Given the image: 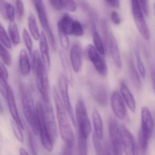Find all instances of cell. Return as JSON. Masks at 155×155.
<instances>
[{
    "instance_id": "obj_3",
    "label": "cell",
    "mask_w": 155,
    "mask_h": 155,
    "mask_svg": "<svg viewBox=\"0 0 155 155\" xmlns=\"http://www.w3.org/2000/svg\"><path fill=\"white\" fill-rule=\"evenodd\" d=\"M21 101L24 115L35 135L39 134L36 104H35L32 94L24 86L20 87Z\"/></svg>"
},
{
    "instance_id": "obj_23",
    "label": "cell",
    "mask_w": 155,
    "mask_h": 155,
    "mask_svg": "<svg viewBox=\"0 0 155 155\" xmlns=\"http://www.w3.org/2000/svg\"><path fill=\"white\" fill-rule=\"evenodd\" d=\"M93 124L95 130V134L100 140H102L103 136V127L102 117L99 112L94 108L92 114Z\"/></svg>"
},
{
    "instance_id": "obj_51",
    "label": "cell",
    "mask_w": 155,
    "mask_h": 155,
    "mask_svg": "<svg viewBox=\"0 0 155 155\" xmlns=\"http://www.w3.org/2000/svg\"><path fill=\"white\" fill-rule=\"evenodd\" d=\"M154 12L155 13V2L154 3Z\"/></svg>"
},
{
    "instance_id": "obj_31",
    "label": "cell",
    "mask_w": 155,
    "mask_h": 155,
    "mask_svg": "<svg viewBox=\"0 0 155 155\" xmlns=\"http://www.w3.org/2000/svg\"><path fill=\"white\" fill-rule=\"evenodd\" d=\"M22 36L24 43L25 45L26 46L28 53L30 56L32 57L33 53L32 51V39H31L29 33L25 29H23Z\"/></svg>"
},
{
    "instance_id": "obj_34",
    "label": "cell",
    "mask_w": 155,
    "mask_h": 155,
    "mask_svg": "<svg viewBox=\"0 0 155 155\" xmlns=\"http://www.w3.org/2000/svg\"><path fill=\"white\" fill-rule=\"evenodd\" d=\"M135 56L136 57V63H137V68L138 71L143 78H145L146 75L145 68L144 65L143 63L141 58L140 52L138 50H136L135 51Z\"/></svg>"
},
{
    "instance_id": "obj_32",
    "label": "cell",
    "mask_w": 155,
    "mask_h": 155,
    "mask_svg": "<svg viewBox=\"0 0 155 155\" xmlns=\"http://www.w3.org/2000/svg\"><path fill=\"white\" fill-rule=\"evenodd\" d=\"M87 138L78 135V154L87 155L88 151Z\"/></svg>"
},
{
    "instance_id": "obj_46",
    "label": "cell",
    "mask_w": 155,
    "mask_h": 155,
    "mask_svg": "<svg viewBox=\"0 0 155 155\" xmlns=\"http://www.w3.org/2000/svg\"><path fill=\"white\" fill-rule=\"evenodd\" d=\"M111 6L116 9H118L120 6V2L119 0H106Z\"/></svg>"
},
{
    "instance_id": "obj_1",
    "label": "cell",
    "mask_w": 155,
    "mask_h": 155,
    "mask_svg": "<svg viewBox=\"0 0 155 155\" xmlns=\"http://www.w3.org/2000/svg\"><path fill=\"white\" fill-rule=\"evenodd\" d=\"M58 92L57 89H54V98L60 134L66 146L72 148L75 140L73 131L69 121V115Z\"/></svg>"
},
{
    "instance_id": "obj_5",
    "label": "cell",
    "mask_w": 155,
    "mask_h": 155,
    "mask_svg": "<svg viewBox=\"0 0 155 155\" xmlns=\"http://www.w3.org/2000/svg\"><path fill=\"white\" fill-rule=\"evenodd\" d=\"M37 119L39 125V134L44 148L51 153L53 149L54 142L47 128L44 117V105L41 102L36 104Z\"/></svg>"
},
{
    "instance_id": "obj_48",
    "label": "cell",
    "mask_w": 155,
    "mask_h": 155,
    "mask_svg": "<svg viewBox=\"0 0 155 155\" xmlns=\"http://www.w3.org/2000/svg\"><path fill=\"white\" fill-rule=\"evenodd\" d=\"M72 148L66 146V147L64 150L62 155H72Z\"/></svg>"
},
{
    "instance_id": "obj_33",
    "label": "cell",
    "mask_w": 155,
    "mask_h": 155,
    "mask_svg": "<svg viewBox=\"0 0 155 155\" xmlns=\"http://www.w3.org/2000/svg\"><path fill=\"white\" fill-rule=\"evenodd\" d=\"M0 55L4 64L7 66H10L12 62L11 54L7 50V48L2 44L1 45L0 47Z\"/></svg>"
},
{
    "instance_id": "obj_21",
    "label": "cell",
    "mask_w": 155,
    "mask_h": 155,
    "mask_svg": "<svg viewBox=\"0 0 155 155\" xmlns=\"http://www.w3.org/2000/svg\"><path fill=\"white\" fill-rule=\"evenodd\" d=\"M74 21V20L68 14H65L57 22V30L68 35H72Z\"/></svg>"
},
{
    "instance_id": "obj_42",
    "label": "cell",
    "mask_w": 155,
    "mask_h": 155,
    "mask_svg": "<svg viewBox=\"0 0 155 155\" xmlns=\"http://www.w3.org/2000/svg\"><path fill=\"white\" fill-rule=\"evenodd\" d=\"M51 5L54 9L60 11L64 8L62 0H49Z\"/></svg>"
},
{
    "instance_id": "obj_15",
    "label": "cell",
    "mask_w": 155,
    "mask_h": 155,
    "mask_svg": "<svg viewBox=\"0 0 155 155\" xmlns=\"http://www.w3.org/2000/svg\"><path fill=\"white\" fill-rule=\"evenodd\" d=\"M107 45L113 62L116 66L120 70L122 67V62L120 51L117 41L114 35L111 32L109 33Z\"/></svg>"
},
{
    "instance_id": "obj_26",
    "label": "cell",
    "mask_w": 155,
    "mask_h": 155,
    "mask_svg": "<svg viewBox=\"0 0 155 155\" xmlns=\"http://www.w3.org/2000/svg\"><path fill=\"white\" fill-rule=\"evenodd\" d=\"M92 29L94 47L100 54L102 55H104L105 52L104 45L100 35L96 31L95 24L94 22H93L92 23Z\"/></svg>"
},
{
    "instance_id": "obj_44",
    "label": "cell",
    "mask_w": 155,
    "mask_h": 155,
    "mask_svg": "<svg viewBox=\"0 0 155 155\" xmlns=\"http://www.w3.org/2000/svg\"><path fill=\"white\" fill-rule=\"evenodd\" d=\"M29 142L30 144V148L33 155H37V151H36V147H35V144L34 140L31 134L29 135Z\"/></svg>"
},
{
    "instance_id": "obj_11",
    "label": "cell",
    "mask_w": 155,
    "mask_h": 155,
    "mask_svg": "<svg viewBox=\"0 0 155 155\" xmlns=\"http://www.w3.org/2000/svg\"><path fill=\"white\" fill-rule=\"evenodd\" d=\"M123 151L125 155H139V147L131 132L125 126L121 127Z\"/></svg>"
},
{
    "instance_id": "obj_39",
    "label": "cell",
    "mask_w": 155,
    "mask_h": 155,
    "mask_svg": "<svg viewBox=\"0 0 155 155\" xmlns=\"http://www.w3.org/2000/svg\"><path fill=\"white\" fill-rule=\"evenodd\" d=\"M12 126L14 134L17 140L21 143H23L24 138L22 133L21 131L22 128L15 122L12 123Z\"/></svg>"
},
{
    "instance_id": "obj_2",
    "label": "cell",
    "mask_w": 155,
    "mask_h": 155,
    "mask_svg": "<svg viewBox=\"0 0 155 155\" xmlns=\"http://www.w3.org/2000/svg\"><path fill=\"white\" fill-rule=\"evenodd\" d=\"M32 65L35 75L36 86L45 103L50 102V84L47 69L37 50L33 52Z\"/></svg>"
},
{
    "instance_id": "obj_35",
    "label": "cell",
    "mask_w": 155,
    "mask_h": 155,
    "mask_svg": "<svg viewBox=\"0 0 155 155\" xmlns=\"http://www.w3.org/2000/svg\"><path fill=\"white\" fill-rule=\"evenodd\" d=\"M57 31H58L59 42L61 46L64 50H68L70 45V41H69L68 35L63 32L61 31L60 30H57Z\"/></svg>"
},
{
    "instance_id": "obj_47",
    "label": "cell",
    "mask_w": 155,
    "mask_h": 155,
    "mask_svg": "<svg viewBox=\"0 0 155 155\" xmlns=\"http://www.w3.org/2000/svg\"><path fill=\"white\" fill-rule=\"evenodd\" d=\"M151 78H152L153 88L155 93V68L152 70L151 72Z\"/></svg>"
},
{
    "instance_id": "obj_10",
    "label": "cell",
    "mask_w": 155,
    "mask_h": 155,
    "mask_svg": "<svg viewBox=\"0 0 155 155\" xmlns=\"http://www.w3.org/2000/svg\"><path fill=\"white\" fill-rule=\"evenodd\" d=\"M86 53L88 59L93 64L96 71L102 76H106L107 74L106 62L94 46L89 45L86 48Z\"/></svg>"
},
{
    "instance_id": "obj_27",
    "label": "cell",
    "mask_w": 155,
    "mask_h": 155,
    "mask_svg": "<svg viewBox=\"0 0 155 155\" xmlns=\"http://www.w3.org/2000/svg\"><path fill=\"white\" fill-rule=\"evenodd\" d=\"M27 22L30 33L33 38L36 41H38L40 39L41 33L39 31L35 16L32 13H31L28 16Z\"/></svg>"
},
{
    "instance_id": "obj_24",
    "label": "cell",
    "mask_w": 155,
    "mask_h": 155,
    "mask_svg": "<svg viewBox=\"0 0 155 155\" xmlns=\"http://www.w3.org/2000/svg\"><path fill=\"white\" fill-rule=\"evenodd\" d=\"M0 3V11L2 16L10 22H13L15 19V10L13 5L5 0H1Z\"/></svg>"
},
{
    "instance_id": "obj_45",
    "label": "cell",
    "mask_w": 155,
    "mask_h": 155,
    "mask_svg": "<svg viewBox=\"0 0 155 155\" xmlns=\"http://www.w3.org/2000/svg\"><path fill=\"white\" fill-rule=\"evenodd\" d=\"M139 1L144 13L146 15H148V9L147 7V0H139Z\"/></svg>"
},
{
    "instance_id": "obj_14",
    "label": "cell",
    "mask_w": 155,
    "mask_h": 155,
    "mask_svg": "<svg viewBox=\"0 0 155 155\" xmlns=\"http://www.w3.org/2000/svg\"><path fill=\"white\" fill-rule=\"evenodd\" d=\"M44 110L45 123L52 139L54 143L57 140L58 133L53 110L48 104H47V105H44Z\"/></svg>"
},
{
    "instance_id": "obj_8",
    "label": "cell",
    "mask_w": 155,
    "mask_h": 155,
    "mask_svg": "<svg viewBox=\"0 0 155 155\" xmlns=\"http://www.w3.org/2000/svg\"><path fill=\"white\" fill-rule=\"evenodd\" d=\"M132 11L137 29L142 37L146 40L150 39V33L143 14L139 0H131Z\"/></svg>"
},
{
    "instance_id": "obj_29",
    "label": "cell",
    "mask_w": 155,
    "mask_h": 155,
    "mask_svg": "<svg viewBox=\"0 0 155 155\" xmlns=\"http://www.w3.org/2000/svg\"><path fill=\"white\" fill-rule=\"evenodd\" d=\"M129 67L130 78L132 83L136 89H140L141 87V79L132 59H130L129 61Z\"/></svg>"
},
{
    "instance_id": "obj_9",
    "label": "cell",
    "mask_w": 155,
    "mask_h": 155,
    "mask_svg": "<svg viewBox=\"0 0 155 155\" xmlns=\"http://www.w3.org/2000/svg\"><path fill=\"white\" fill-rule=\"evenodd\" d=\"M58 84H59V92H60V95H61L63 103L65 107L71 121L72 122L74 125L76 126V121L75 117L73 110L70 96H69V92H68V80L66 76L63 74H60L59 76Z\"/></svg>"
},
{
    "instance_id": "obj_30",
    "label": "cell",
    "mask_w": 155,
    "mask_h": 155,
    "mask_svg": "<svg viewBox=\"0 0 155 155\" xmlns=\"http://www.w3.org/2000/svg\"><path fill=\"white\" fill-rule=\"evenodd\" d=\"M0 40L2 45L7 49H12V41L10 37L8 36L5 29L2 25H1L0 27Z\"/></svg>"
},
{
    "instance_id": "obj_41",
    "label": "cell",
    "mask_w": 155,
    "mask_h": 155,
    "mask_svg": "<svg viewBox=\"0 0 155 155\" xmlns=\"http://www.w3.org/2000/svg\"><path fill=\"white\" fill-rule=\"evenodd\" d=\"M9 73L8 71L4 64L1 63L0 65V79L5 81H8Z\"/></svg>"
},
{
    "instance_id": "obj_43",
    "label": "cell",
    "mask_w": 155,
    "mask_h": 155,
    "mask_svg": "<svg viewBox=\"0 0 155 155\" xmlns=\"http://www.w3.org/2000/svg\"><path fill=\"white\" fill-rule=\"evenodd\" d=\"M111 18L112 21L115 24L119 25L121 24V19L119 14L116 11H113L111 13Z\"/></svg>"
},
{
    "instance_id": "obj_12",
    "label": "cell",
    "mask_w": 155,
    "mask_h": 155,
    "mask_svg": "<svg viewBox=\"0 0 155 155\" xmlns=\"http://www.w3.org/2000/svg\"><path fill=\"white\" fill-rule=\"evenodd\" d=\"M70 61L74 71L76 73H79L83 65V50L79 42L74 43L71 47Z\"/></svg>"
},
{
    "instance_id": "obj_37",
    "label": "cell",
    "mask_w": 155,
    "mask_h": 155,
    "mask_svg": "<svg viewBox=\"0 0 155 155\" xmlns=\"http://www.w3.org/2000/svg\"><path fill=\"white\" fill-rule=\"evenodd\" d=\"M100 141L101 140L99 139L94 134L93 136V143L94 147L95 150L96 154V155H105L103 147Z\"/></svg>"
},
{
    "instance_id": "obj_19",
    "label": "cell",
    "mask_w": 155,
    "mask_h": 155,
    "mask_svg": "<svg viewBox=\"0 0 155 155\" xmlns=\"http://www.w3.org/2000/svg\"><path fill=\"white\" fill-rule=\"evenodd\" d=\"M39 47L41 58L46 68H49L50 66V56L49 53V46L46 35L43 32L41 33L39 39Z\"/></svg>"
},
{
    "instance_id": "obj_18",
    "label": "cell",
    "mask_w": 155,
    "mask_h": 155,
    "mask_svg": "<svg viewBox=\"0 0 155 155\" xmlns=\"http://www.w3.org/2000/svg\"><path fill=\"white\" fill-rule=\"evenodd\" d=\"M141 119L142 124L141 128L147 132L152 137L154 127V123L151 112L149 108L143 107L141 109Z\"/></svg>"
},
{
    "instance_id": "obj_7",
    "label": "cell",
    "mask_w": 155,
    "mask_h": 155,
    "mask_svg": "<svg viewBox=\"0 0 155 155\" xmlns=\"http://www.w3.org/2000/svg\"><path fill=\"white\" fill-rule=\"evenodd\" d=\"M108 129L113 155H123V146L121 127L114 118L109 119Z\"/></svg>"
},
{
    "instance_id": "obj_49",
    "label": "cell",
    "mask_w": 155,
    "mask_h": 155,
    "mask_svg": "<svg viewBox=\"0 0 155 155\" xmlns=\"http://www.w3.org/2000/svg\"><path fill=\"white\" fill-rule=\"evenodd\" d=\"M20 155H29L28 153H27L25 149L23 148H21L19 150Z\"/></svg>"
},
{
    "instance_id": "obj_25",
    "label": "cell",
    "mask_w": 155,
    "mask_h": 155,
    "mask_svg": "<svg viewBox=\"0 0 155 155\" xmlns=\"http://www.w3.org/2000/svg\"><path fill=\"white\" fill-rule=\"evenodd\" d=\"M151 136L146 131L140 128L138 134V147L143 154H145L148 147V142Z\"/></svg>"
},
{
    "instance_id": "obj_16",
    "label": "cell",
    "mask_w": 155,
    "mask_h": 155,
    "mask_svg": "<svg viewBox=\"0 0 155 155\" xmlns=\"http://www.w3.org/2000/svg\"><path fill=\"white\" fill-rule=\"evenodd\" d=\"M92 94L96 102L102 107L108 104V92L106 87L102 84H97L93 86Z\"/></svg>"
},
{
    "instance_id": "obj_50",
    "label": "cell",
    "mask_w": 155,
    "mask_h": 155,
    "mask_svg": "<svg viewBox=\"0 0 155 155\" xmlns=\"http://www.w3.org/2000/svg\"><path fill=\"white\" fill-rule=\"evenodd\" d=\"M106 155H112V154L110 153V152H108L106 154Z\"/></svg>"
},
{
    "instance_id": "obj_6",
    "label": "cell",
    "mask_w": 155,
    "mask_h": 155,
    "mask_svg": "<svg viewBox=\"0 0 155 155\" xmlns=\"http://www.w3.org/2000/svg\"><path fill=\"white\" fill-rule=\"evenodd\" d=\"M34 5L35 10L37 12L39 21L45 33L48 37V41L52 46L53 50H56V44L55 37L50 26L46 10L42 0H31Z\"/></svg>"
},
{
    "instance_id": "obj_38",
    "label": "cell",
    "mask_w": 155,
    "mask_h": 155,
    "mask_svg": "<svg viewBox=\"0 0 155 155\" xmlns=\"http://www.w3.org/2000/svg\"><path fill=\"white\" fill-rule=\"evenodd\" d=\"M17 20L20 21L22 18L24 13V6L22 0H14Z\"/></svg>"
},
{
    "instance_id": "obj_40",
    "label": "cell",
    "mask_w": 155,
    "mask_h": 155,
    "mask_svg": "<svg viewBox=\"0 0 155 155\" xmlns=\"http://www.w3.org/2000/svg\"><path fill=\"white\" fill-rule=\"evenodd\" d=\"M64 8L71 12H75L76 5L74 0H62Z\"/></svg>"
},
{
    "instance_id": "obj_36",
    "label": "cell",
    "mask_w": 155,
    "mask_h": 155,
    "mask_svg": "<svg viewBox=\"0 0 155 155\" xmlns=\"http://www.w3.org/2000/svg\"><path fill=\"white\" fill-rule=\"evenodd\" d=\"M83 28L82 24L79 21L74 20L72 29V35L76 37L82 36L84 34Z\"/></svg>"
},
{
    "instance_id": "obj_28",
    "label": "cell",
    "mask_w": 155,
    "mask_h": 155,
    "mask_svg": "<svg viewBox=\"0 0 155 155\" xmlns=\"http://www.w3.org/2000/svg\"><path fill=\"white\" fill-rule=\"evenodd\" d=\"M8 30L11 41L14 45H18L21 42V38L17 25L14 21L10 22L8 25Z\"/></svg>"
},
{
    "instance_id": "obj_20",
    "label": "cell",
    "mask_w": 155,
    "mask_h": 155,
    "mask_svg": "<svg viewBox=\"0 0 155 155\" xmlns=\"http://www.w3.org/2000/svg\"><path fill=\"white\" fill-rule=\"evenodd\" d=\"M19 67L20 72L23 76H27L31 71V64L28 53L24 49L20 51L19 56Z\"/></svg>"
},
{
    "instance_id": "obj_22",
    "label": "cell",
    "mask_w": 155,
    "mask_h": 155,
    "mask_svg": "<svg viewBox=\"0 0 155 155\" xmlns=\"http://www.w3.org/2000/svg\"><path fill=\"white\" fill-rule=\"evenodd\" d=\"M120 90L123 98L125 101L127 107L132 112L134 113L135 111L136 107L135 100L133 96L124 82H123L121 83Z\"/></svg>"
},
{
    "instance_id": "obj_13",
    "label": "cell",
    "mask_w": 155,
    "mask_h": 155,
    "mask_svg": "<svg viewBox=\"0 0 155 155\" xmlns=\"http://www.w3.org/2000/svg\"><path fill=\"white\" fill-rule=\"evenodd\" d=\"M111 104L113 112L116 117L122 120L126 117L127 111L124 102L117 91H114L112 94Z\"/></svg>"
},
{
    "instance_id": "obj_17",
    "label": "cell",
    "mask_w": 155,
    "mask_h": 155,
    "mask_svg": "<svg viewBox=\"0 0 155 155\" xmlns=\"http://www.w3.org/2000/svg\"><path fill=\"white\" fill-rule=\"evenodd\" d=\"M5 98L7 101L9 112L14 122H15L22 129H24L23 125L18 114L13 92L10 86L9 87L7 90V94Z\"/></svg>"
},
{
    "instance_id": "obj_4",
    "label": "cell",
    "mask_w": 155,
    "mask_h": 155,
    "mask_svg": "<svg viewBox=\"0 0 155 155\" xmlns=\"http://www.w3.org/2000/svg\"><path fill=\"white\" fill-rule=\"evenodd\" d=\"M75 117L78 127V135L88 138L91 133L92 127L85 103L82 97H79L76 102Z\"/></svg>"
}]
</instances>
